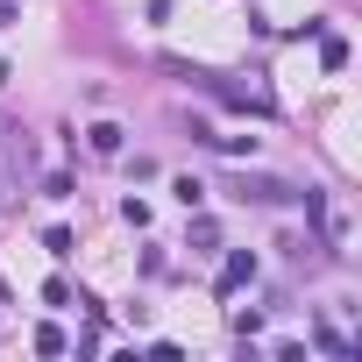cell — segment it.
Listing matches in <instances>:
<instances>
[{
  "label": "cell",
  "instance_id": "cell-3",
  "mask_svg": "<svg viewBox=\"0 0 362 362\" xmlns=\"http://www.w3.org/2000/svg\"><path fill=\"white\" fill-rule=\"evenodd\" d=\"M93 156H121V128L114 121H93Z\"/></svg>",
  "mask_w": 362,
  "mask_h": 362
},
{
  "label": "cell",
  "instance_id": "cell-2",
  "mask_svg": "<svg viewBox=\"0 0 362 362\" xmlns=\"http://www.w3.org/2000/svg\"><path fill=\"white\" fill-rule=\"evenodd\" d=\"M249 277H256V256H249V249H235V256L221 263V291H242Z\"/></svg>",
  "mask_w": 362,
  "mask_h": 362
},
{
  "label": "cell",
  "instance_id": "cell-1",
  "mask_svg": "<svg viewBox=\"0 0 362 362\" xmlns=\"http://www.w3.org/2000/svg\"><path fill=\"white\" fill-rule=\"evenodd\" d=\"M235 192L256 199V206H291L298 199V185H284V177H249V170H235Z\"/></svg>",
  "mask_w": 362,
  "mask_h": 362
}]
</instances>
